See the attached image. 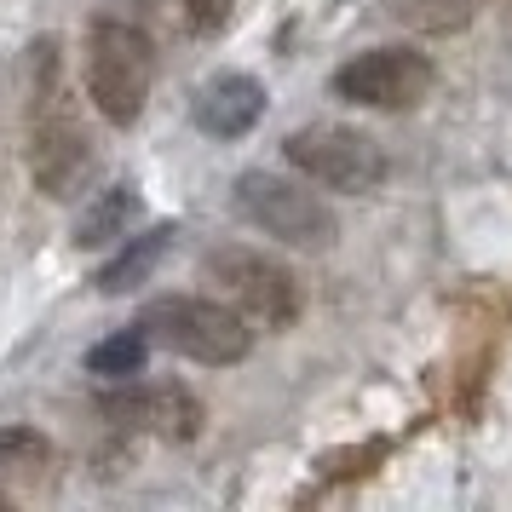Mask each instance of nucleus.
Listing matches in <instances>:
<instances>
[{
    "instance_id": "nucleus-1",
    "label": "nucleus",
    "mask_w": 512,
    "mask_h": 512,
    "mask_svg": "<svg viewBox=\"0 0 512 512\" xmlns=\"http://www.w3.org/2000/svg\"><path fill=\"white\" fill-rule=\"evenodd\" d=\"M87 173H93V139L75 116L70 81H64V52L47 35L35 47V87H29V179H35L41 196L70 202V196H81Z\"/></svg>"
},
{
    "instance_id": "nucleus-2",
    "label": "nucleus",
    "mask_w": 512,
    "mask_h": 512,
    "mask_svg": "<svg viewBox=\"0 0 512 512\" xmlns=\"http://www.w3.org/2000/svg\"><path fill=\"white\" fill-rule=\"evenodd\" d=\"M81 70H87V98L98 116L110 127H133L150 104V87H156V47L127 18H93Z\"/></svg>"
},
{
    "instance_id": "nucleus-3",
    "label": "nucleus",
    "mask_w": 512,
    "mask_h": 512,
    "mask_svg": "<svg viewBox=\"0 0 512 512\" xmlns=\"http://www.w3.org/2000/svg\"><path fill=\"white\" fill-rule=\"evenodd\" d=\"M139 328L173 357L208 363V369H231L254 351V328L248 317L225 300H202V294H162L139 311Z\"/></svg>"
},
{
    "instance_id": "nucleus-4",
    "label": "nucleus",
    "mask_w": 512,
    "mask_h": 512,
    "mask_svg": "<svg viewBox=\"0 0 512 512\" xmlns=\"http://www.w3.org/2000/svg\"><path fill=\"white\" fill-rule=\"evenodd\" d=\"M202 277H208L248 323H265V328H294L300 323V305H305L300 277H294L282 259L259 254V248L219 242V248L202 254Z\"/></svg>"
},
{
    "instance_id": "nucleus-5",
    "label": "nucleus",
    "mask_w": 512,
    "mask_h": 512,
    "mask_svg": "<svg viewBox=\"0 0 512 512\" xmlns=\"http://www.w3.org/2000/svg\"><path fill=\"white\" fill-rule=\"evenodd\" d=\"M282 156L294 173H305L311 185L323 190H340V196H369V190L386 185V150L369 139V133H357L346 121H311V127H294L288 139H282Z\"/></svg>"
},
{
    "instance_id": "nucleus-6",
    "label": "nucleus",
    "mask_w": 512,
    "mask_h": 512,
    "mask_svg": "<svg viewBox=\"0 0 512 512\" xmlns=\"http://www.w3.org/2000/svg\"><path fill=\"white\" fill-rule=\"evenodd\" d=\"M236 213L254 225V231L277 236L288 248H328L334 242V213L323 208V196H311L305 185L294 179H277L265 167H248L236 179Z\"/></svg>"
},
{
    "instance_id": "nucleus-7",
    "label": "nucleus",
    "mask_w": 512,
    "mask_h": 512,
    "mask_svg": "<svg viewBox=\"0 0 512 512\" xmlns=\"http://www.w3.org/2000/svg\"><path fill=\"white\" fill-rule=\"evenodd\" d=\"M328 87H334V98H346L357 110H415L438 87V64L420 47H374L346 58Z\"/></svg>"
},
{
    "instance_id": "nucleus-8",
    "label": "nucleus",
    "mask_w": 512,
    "mask_h": 512,
    "mask_svg": "<svg viewBox=\"0 0 512 512\" xmlns=\"http://www.w3.org/2000/svg\"><path fill=\"white\" fill-rule=\"evenodd\" d=\"M98 415L121 426V432H144L162 443H190L202 438V397L179 386V380H116V392L98 397Z\"/></svg>"
},
{
    "instance_id": "nucleus-9",
    "label": "nucleus",
    "mask_w": 512,
    "mask_h": 512,
    "mask_svg": "<svg viewBox=\"0 0 512 512\" xmlns=\"http://www.w3.org/2000/svg\"><path fill=\"white\" fill-rule=\"evenodd\" d=\"M259 116H265V87L242 70L208 75V81L196 87V98H190V121H196L208 139H242V133L259 127Z\"/></svg>"
},
{
    "instance_id": "nucleus-10",
    "label": "nucleus",
    "mask_w": 512,
    "mask_h": 512,
    "mask_svg": "<svg viewBox=\"0 0 512 512\" xmlns=\"http://www.w3.org/2000/svg\"><path fill=\"white\" fill-rule=\"evenodd\" d=\"M173 225H156V231H144V236H127V248H121L104 271H98V294H127V288H139L156 265H162V254L173 248Z\"/></svg>"
},
{
    "instance_id": "nucleus-11",
    "label": "nucleus",
    "mask_w": 512,
    "mask_h": 512,
    "mask_svg": "<svg viewBox=\"0 0 512 512\" xmlns=\"http://www.w3.org/2000/svg\"><path fill=\"white\" fill-rule=\"evenodd\" d=\"M133 219H139V190H133V185H110L98 202L81 208V219H75V248H104V242H121V236L133 231Z\"/></svg>"
},
{
    "instance_id": "nucleus-12",
    "label": "nucleus",
    "mask_w": 512,
    "mask_h": 512,
    "mask_svg": "<svg viewBox=\"0 0 512 512\" xmlns=\"http://www.w3.org/2000/svg\"><path fill=\"white\" fill-rule=\"evenodd\" d=\"M150 346H156V340H150L139 323L121 328V334H110V340H98V346L87 351V374H98V380H133V374H144Z\"/></svg>"
},
{
    "instance_id": "nucleus-13",
    "label": "nucleus",
    "mask_w": 512,
    "mask_h": 512,
    "mask_svg": "<svg viewBox=\"0 0 512 512\" xmlns=\"http://www.w3.org/2000/svg\"><path fill=\"white\" fill-rule=\"evenodd\" d=\"M386 6H392V18L415 29H461L478 12V0H386Z\"/></svg>"
},
{
    "instance_id": "nucleus-14",
    "label": "nucleus",
    "mask_w": 512,
    "mask_h": 512,
    "mask_svg": "<svg viewBox=\"0 0 512 512\" xmlns=\"http://www.w3.org/2000/svg\"><path fill=\"white\" fill-rule=\"evenodd\" d=\"M52 461V443L47 432H35V426H0V466L6 472H35V466Z\"/></svg>"
},
{
    "instance_id": "nucleus-15",
    "label": "nucleus",
    "mask_w": 512,
    "mask_h": 512,
    "mask_svg": "<svg viewBox=\"0 0 512 512\" xmlns=\"http://www.w3.org/2000/svg\"><path fill=\"white\" fill-rule=\"evenodd\" d=\"M179 12H185L190 35H219V29L231 24L236 0H179Z\"/></svg>"
},
{
    "instance_id": "nucleus-16",
    "label": "nucleus",
    "mask_w": 512,
    "mask_h": 512,
    "mask_svg": "<svg viewBox=\"0 0 512 512\" xmlns=\"http://www.w3.org/2000/svg\"><path fill=\"white\" fill-rule=\"evenodd\" d=\"M0 507H6V495H0Z\"/></svg>"
}]
</instances>
